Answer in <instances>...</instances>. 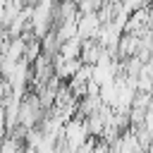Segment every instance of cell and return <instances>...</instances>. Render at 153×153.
I'll use <instances>...</instances> for the list:
<instances>
[{"instance_id": "cell-1", "label": "cell", "mask_w": 153, "mask_h": 153, "mask_svg": "<svg viewBox=\"0 0 153 153\" xmlns=\"http://www.w3.org/2000/svg\"><path fill=\"white\" fill-rule=\"evenodd\" d=\"M84 136H86V127L79 124V122H72L67 127V143H69V151H76L81 143H84Z\"/></svg>"}]
</instances>
